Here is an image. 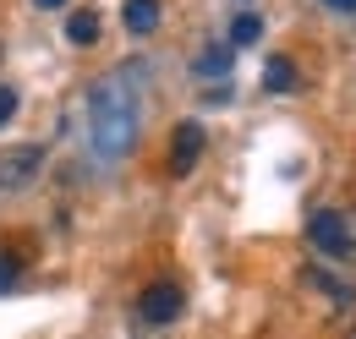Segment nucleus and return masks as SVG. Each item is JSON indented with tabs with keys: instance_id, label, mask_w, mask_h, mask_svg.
Returning a JSON list of instances; mask_svg holds the SVG:
<instances>
[{
	"instance_id": "7ed1b4c3",
	"label": "nucleus",
	"mask_w": 356,
	"mask_h": 339,
	"mask_svg": "<svg viewBox=\"0 0 356 339\" xmlns=\"http://www.w3.org/2000/svg\"><path fill=\"white\" fill-rule=\"evenodd\" d=\"M181 312H186V290H181L176 279H154V285L137 296V317H143V323H154V329L176 323Z\"/></svg>"
},
{
	"instance_id": "6e6552de",
	"label": "nucleus",
	"mask_w": 356,
	"mask_h": 339,
	"mask_svg": "<svg viewBox=\"0 0 356 339\" xmlns=\"http://www.w3.org/2000/svg\"><path fill=\"white\" fill-rule=\"evenodd\" d=\"M66 39L83 44V49L99 44V11H88V6H83V11H72V17H66Z\"/></svg>"
},
{
	"instance_id": "f257e3e1",
	"label": "nucleus",
	"mask_w": 356,
	"mask_h": 339,
	"mask_svg": "<svg viewBox=\"0 0 356 339\" xmlns=\"http://www.w3.org/2000/svg\"><path fill=\"white\" fill-rule=\"evenodd\" d=\"M137 83H143V60H127L121 72L88 88V137L104 165H121L137 148V104H143Z\"/></svg>"
},
{
	"instance_id": "20e7f679",
	"label": "nucleus",
	"mask_w": 356,
	"mask_h": 339,
	"mask_svg": "<svg viewBox=\"0 0 356 339\" xmlns=\"http://www.w3.org/2000/svg\"><path fill=\"white\" fill-rule=\"evenodd\" d=\"M39 170H44V148H39V142H11V148H0V192H22Z\"/></svg>"
},
{
	"instance_id": "ddd939ff",
	"label": "nucleus",
	"mask_w": 356,
	"mask_h": 339,
	"mask_svg": "<svg viewBox=\"0 0 356 339\" xmlns=\"http://www.w3.org/2000/svg\"><path fill=\"white\" fill-rule=\"evenodd\" d=\"M17 279H22V268H17V257H0V296H6V290H11Z\"/></svg>"
},
{
	"instance_id": "1a4fd4ad",
	"label": "nucleus",
	"mask_w": 356,
	"mask_h": 339,
	"mask_svg": "<svg viewBox=\"0 0 356 339\" xmlns=\"http://www.w3.org/2000/svg\"><path fill=\"white\" fill-rule=\"evenodd\" d=\"M258 39H264V17H258V11H241V17L230 22V44L247 49V44H258Z\"/></svg>"
},
{
	"instance_id": "423d86ee",
	"label": "nucleus",
	"mask_w": 356,
	"mask_h": 339,
	"mask_svg": "<svg viewBox=\"0 0 356 339\" xmlns=\"http://www.w3.org/2000/svg\"><path fill=\"white\" fill-rule=\"evenodd\" d=\"M159 17H165L159 0H127V6H121V22H127V33H137V39H148V33L159 28Z\"/></svg>"
},
{
	"instance_id": "9d476101",
	"label": "nucleus",
	"mask_w": 356,
	"mask_h": 339,
	"mask_svg": "<svg viewBox=\"0 0 356 339\" xmlns=\"http://www.w3.org/2000/svg\"><path fill=\"white\" fill-rule=\"evenodd\" d=\"M192 72H197V77H225V72H230V49H225V44L220 49H203Z\"/></svg>"
},
{
	"instance_id": "f8f14e48",
	"label": "nucleus",
	"mask_w": 356,
	"mask_h": 339,
	"mask_svg": "<svg viewBox=\"0 0 356 339\" xmlns=\"http://www.w3.org/2000/svg\"><path fill=\"white\" fill-rule=\"evenodd\" d=\"M17 104H22V93H17L11 83H0V126H6L11 115H17Z\"/></svg>"
},
{
	"instance_id": "39448f33",
	"label": "nucleus",
	"mask_w": 356,
	"mask_h": 339,
	"mask_svg": "<svg viewBox=\"0 0 356 339\" xmlns=\"http://www.w3.org/2000/svg\"><path fill=\"white\" fill-rule=\"evenodd\" d=\"M203 148H209V131L197 121H181L176 137H170V175H192L197 159H203Z\"/></svg>"
},
{
	"instance_id": "f03ea898",
	"label": "nucleus",
	"mask_w": 356,
	"mask_h": 339,
	"mask_svg": "<svg viewBox=\"0 0 356 339\" xmlns=\"http://www.w3.org/2000/svg\"><path fill=\"white\" fill-rule=\"evenodd\" d=\"M307 241L329 263H356V208H318L307 219Z\"/></svg>"
},
{
	"instance_id": "4468645a",
	"label": "nucleus",
	"mask_w": 356,
	"mask_h": 339,
	"mask_svg": "<svg viewBox=\"0 0 356 339\" xmlns=\"http://www.w3.org/2000/svg\"><path fill=\"white\" fill-rule=\"evenodd\" d=\"M323 6H334V11H356V0H323Z\"/></svg>"
},
{
	"instance_id": "9b49d317",
	"label": "nucleus",
	"mask_w": 356,
	"mask_h": 339,
	"mask_svg": "<svg viewBox=\"0 0 356 339\" xmlns=\"http://www.w3.org/2000/svg\"><path fill=\"white\" fill-rule=\"evenodd\" d=\"M307 285H318L329 301H351V285H346V279H334V274H323V268H307Z\"/></svg>"
},
{
	"instance_id": "0eeeda50",
	"label": "nucleus",
	"mask_w": 356,
	"mask_h": 339,
	"mask_svg": "<svg viewBox=\"0 0 356 339\" xmlns=\"http://www.w3.org/2000/svg\"><path fill=\"white\" fill-rule=\"evenodd\" d=\"M296 83H302V77H296V60H285V55H274V60L264 66V93H291Z\"/></svg>"
},
{
	"instance_id": "dca6fc26",
	"label": "nucleus",
	"mask_w": 356,
	"mask_h": 339,
	"mask_svg": "<svg viewBox=\"0 0 356 339\" xmlns=\"http://www.w3.org/2000/svg\"><path fill=\"white\" fill-rule=\"evenodd\" d=\"M346 339H356V323H351V329H346Z\"/></svg>"
},
{
	"instance_id": "2eb2a0df",
	"label": "nucleus",
	"mask_w": 356,
	"mask_h": 339,
	"mask_svg": "<svg viewBox=\"0 0 356 339\" xmlns=\"http://www.w3.org/2000/svg\"><path fill=\"white\" fill-rule=\"evenodd\" d=\"M33 6H39V11H55V6H66V0H33Z\"/></svg>"
}]
</instances>
